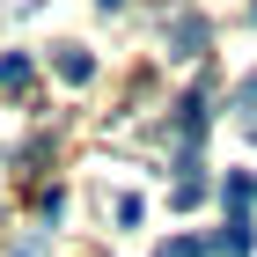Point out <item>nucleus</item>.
Masks as SVG:
<instances>
[{
    "label": "nucleus",
    "mask_w": 257,
    "mask_h": 257,
    "mask_svg": "<svg viewBox=\"0 0 257 257\" xmlns=\"http://www.w3.org/2000/svg\"><path fill=\"white\" fill-rule=\"evenodd\" d=\"M88 74H96L88 52H59V81H88Z\"/></svg>",
    "instance_id": "3"
},
{
    "label": "nucleus",
    "mask_w": 257,
    "mask_h": 257,
    "mask_svg": "<svg viewBox=\"0 0 257 257\" xmlns=\"http://www.w3.org/2000/svg\"><path fill=\"white\" fill-rule=\"evenodd\" d=\"M250 242H257V228H250V206H228V220H220L213 250H228V257H250Z\"/></svg>",
    "instance_id": "1"
},
{
    "label": "nucleus",
    "mask_w": 257,
    "mask_h": 257,
    "mask_svg": "<svg viewBox=\"0 0 257 257\" xmlns=\"http://www.w3.org/2000/svg\"><path fill=\"white\" fill-rule=\"evenodd\" d=\"M103 8H125V0H103Z\"/></svg>",
    "instance_id": "6"
},
{
    "label": "nucleus",
    "mask_w": 257,
    "mask_h": 257,
    "mask_svg": "<svg viewBox=\"0 0 257 257\" xmlns=\"http://www.w3.org/2000/svg\"><path fill=\"white\" fill-rule=\"evenodd\" d=\"M162 257H206V242H198V235H177V242H162Z\"/></svg>",
    "instance_id": "5"
},
{
    "label": "nucleus",
    "mask_w": 257,
    "mask_h": 257,
    "mask_svg": "<svg viewBox=\"0 0 257 257\" xmlns=\"http://www.w3.org/2000/svg\"><path fill=\"white\" fill-rule=\"evenodd\" d=\"M0 88H30V59H22V52L0 59Z\"/></svg>",
    "instance_id": "2"
},
{
    "label": "nucleus",
    "mask_w": 257,
    "mask_h": 257,
    "mask_svg": "<svg viewBox=\"0 0 257 257\" xmlns=\"http://www.w3.org/2000/svg\"><path fill=\"white\" fill-rule=\"evenodd\" d=\"M198 44H206V22H191V15H184V22H177V52H184V59H191Z\"/></svg>",
    "instance_id": "4"
}]
</instances>
